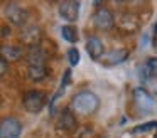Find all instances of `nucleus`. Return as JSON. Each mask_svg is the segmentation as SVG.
<instances>
[{"label": "nucleus", "instance_id": "obj_1", "mask_svg": "<svg viewBox=\"0 0 157 138\" xmlns=\"http://www.w3.org/2000/svg\"><path fill=\"white\" fill-rule=\"evenodd\" d=\"M98 104H100L98 96L90 93V91H81V93H78L71 101L73 110L79 114H91L93 111H96Z\"/></svg>", "mask_w": 157, "mask_h": 138}, {"label": "nucleus", "instance_id": "obj_2", "mask_svg": "<svg viewBox=\"0 0 157 138\" xmlns=\"http://www.w3.org/2000/svg\"><path fill=\"white\" fill-rule=\"evenodd\" d=\"M46 104V94L42 91H29L24 96V108L29 113H39Z\"/></svg>", "mask_w": 157, "mask_h": 138}, {"label": "nucleus", "instance_id": "obj_3", "mask_svg": "<svg viewBox=\"0 0 157 138\" xmlns=\"http://www.w3.org/2000/svg\"><path fill=\"white\" fill-rule=\"evenodd\" d=\"M22 131V125L15 118H4L2 126H0V135L2 138H19Z\"/></svg>", "mask_w": 157, "mask_h": 138}, {"label": "nucleus", "instance_id": "obj_4", "mask_svg": "<svg viewBox=\"0 0 157 138\" xmlns=\"http://www.w3.org/2000/svg\"><path fill=\"white\" fill-rule=\"evenodd\" d=\"M79 13V3L78 2H63L59 3V15L66 19L68 22H76Z\"/></svg>", "mask_w": 157, "mask_h": 138}, {"label": "nucleus", "instance_id": "obj_5", "mask_svg": "<svg viewBox=\"0 0 157 138\" xmlns=\"http://www.w3.org/2000/svg\"><path fill=\"white\" fill-rule=\"evenodd\" d=\"M95 25L101 30H108L113 27V15L108 9H100L98 12L95 13V19H93Z\"/></svg>", "mask_w": 157, "mask_h": 138}, {"label": "nucleus", "instance_id": "obj_6", "mask_svg": "<svg viewBox=\"0 0 157 138\" xmlns=\"http://www.w3.org/2000/svg\"><path fill=\"white\" fill-rule=\"evenodd\" d=\"M5 15H7V19L10 20L12 24H15V25H24L25 19H27L25 10L21 9V7H17V5H9Z\"/></svg>", "mask_w": 157, "mask_h": 138}, {"label": "nucleus", "instance_id": "obj_7", "mask_svg": "<svg viewBox=\"0 0 157 138\" xmlns=\"http://www.w3.org/2000/svg\"><path fill=\"white\" fill-rule=\"evenodd\" d=\"M133 99L139 104V108H142V110H145V111H149L154 104V101H152V98L149 96V93H147L145 89H140V88L133 91Z\"/></svg>", "mask_w": 157, "mask_h": 138}, {"label": "nucleus", "instance_id": "obj_8", "mask_svg": "<svg viewBox=\"0 0 157 138\" xmlns=\"http://www.w3.org/2000/svg\"><path fill=\"white\" fill-rule=\"evenodd\" d=\"M86 50H88L91 59H100L103 56V44L98 37H90V40L86 42Z\"/></svg>", "mask_w": 157, "mask_h": 138}, {"label": "nucleus", "instance_id": "obj_9", "mask_svg": "<svg viewBox=\"0 0 157 138\" xmlns=\"http://www.w3.org/2000/svg\"><path fill=\"white\" fill-rule=\"evenodd\" d=\"M27 76H29V79H42L46 76L44 64H29Z\"/></svg>", "mask_w": 157, "mask_h": 138}, {"label": "nucleus", "instance_id": "obj_10", "mask_svg": "<svg viewBox=\"0 0 157 138\" xmlns=\"http://www.w3.org/2000/svg\"><path fill=\"white\" fill-rule=\"evenodd\" d=\"M127 59V50L125 49H118V50H112L108 56L105 57V62L106 64H118L122 61Z\"/></svg>", "mask_w": 157, "mask_h": 138}, {"label": "nucleus", "instance_id": "obj_11", "mask_svg": "<svg viewBox=\"0 0 157 138\" xmlns=\"http://www.w3.org/2000/svg\"><path fill=\"white\" fill-rule=\"evenodd\" d=\"M29 64H44V54L39 47H32L29 52Z\"/></svg>", "mask_w": 157, "mask_h": 138}, {"label": "nucleus", "instance_id": "obj_12", "mask_svg": "<svg viewBox=\"0 0 157 138\" xmlns=\"http://www.w3.org/2000/svg\"><path fill=\"white\" fill-rule=\"evenodd\" d=\"M61 35L64 37L68 42H76L78 40V32H76V29L75 27H71V25H64L61 29Z\"/></svg>", "mask_w": 157, "mask_h": 138}, {"label": "nucleus", "instance_id": "obj_13", "mask_svg": "<svg viewBox=\"0 0 157 138\" xmlns=\"http://www.w3.org/2000/svg\"><path fill=\"white\" fill-rule=\"evenodd\" d=\"M2 56L5 57V59H17L19 56H21V50H19V47H14V46H4L2 47Z\"/></svg>", "mask_w": 157, "mask_h": 138}, {"label": "nucleus", "instance_id": "obj_14", "mask_svg": "<svg viewBox=\"0 0 157 138\" xmlns=\"http://www.w3.org/2000/svg\"><path fill=\"white\" fill-rule=\"evenodd\" d=\"M59 125H63L64 128H73L75 126V118H73V114L69 113V111H63Z\"/></svg>", "mask_w": 157, "mask_h": 138}, {"label": "nucleus", "instance_id": "obj_15", "mask_svg": "<svg viewBox=\"0 0 157 138\" xmlns=\"http://www.w3.org/2000/svg\"><path fill=\"white\" fill-rule=\"evenodd\" d=\"M149 130H157V121H150L145 125H139L133 128V133H142V131H149Z\"/></svg>", "mask_w": 157, "mask_h": 138}, {"label": "nucleus", "instance_id": "obj_16", "mask_svg": "<svg viewBox=\"0 0 157 138\" xmlns=\"http://www.w3.org/2000/svg\"><path fill=\"white\" fill-rule=\"evenodd\" d=\"M68 59H69V64H71V66H76V64L79 62V52H78V49H76V47L69 49V52H68Z\"/></svg>", "mask_w": 157, "mask_h": 138}, {"label": "nucleus", "instance_id": "obj_17", "mask_svg": "<svg viewBox=\"0 0 157 138\" xmlns=\"http://www.w3.org/2000/svg\"><path fill=\"white\" fill-rule=\"evenodd\" d=\"M144 67H145V74H147V76H150V74L155 71V67H157V59H149Z\"/></svg>", "mask_w": 157, "mask_h": 138}, {"label": "nucleus", "instance_id": "obj_18", "mask_svg": "<svg viewBox=\"0 0 157 138\" xmlns=\"http://www.w3.org/2000/svg\"><path fill=\"white\" fill-rule=\"evenodd\" d=\"M0 71H2V74H5V71H7V59H5L4 56H2V59H0Z\"/></svg>", "mask_w": 157, "mask_h": 138}, {"label": "nucleus", "instance_id": "obj_19", "mask_svg": "<svg viewBox=\"0 0 157 138\" xmlns=\"http://www.w3.org/2000/svg\"><path fill=\"white\" fill-rule=\"evenodd\" d=\"M155 32H157V24H155Z\"/></svg>", "mask_w": 157, "mask_h": 138}]
</instances>
